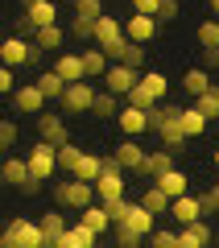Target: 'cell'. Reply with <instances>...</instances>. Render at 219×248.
<instances>
[{"instance_id": "6da1fadb", "label": "cell", "mask_w": 219, "mask_h": 248, "mask_svg": "<svg viewBox=\"0 0 219 248\" xmlns=\"http://www.w3.org/2000/svg\"><path fill=\"white\" fill-rule=\"evenodd\" d=\"M0 248H50V240H46L42 223H33V219H25V215H17L9 228L0 232Z\"/></svg>"}, {"instance_id": "7a4b0ae2", "label": "cell", "mask_w": 219, "mask_h": 248, "mask_svg": "<svg viewBox=\"0 0 219 248\" xmlns=\"http://www.w3.org/2000/svg\"><path fill=\"white\" fill-rule=\"evenodd\" d=\"M54 199H58V207H66V211H83V207H91V203L99 199V190H95V182L70 174V182H58V186H54Z\"/></svg>"}, {"instance_id": "3957f363", "label": "cell", "mask_w": 219, "mask_h": 248, "mask_svg": "<svg viewBox=\"0 0 219 248\" xmlns=\"http://www.w3.org/2000/svg\"><path fill=\"white\" fill-rule=\"evenodd\" d=\"M95 83L91 79H79V83H66V91H62V112L66 116H79V112H91V104H95Z\"/></svg>"}, {"instance_id": "277c9868", "label": "cell", "mask_w": 219, "mask_h": 248, "mask_svg": "<svg viewBox=\"0 0 219 248\" xmlns=\"http://www.w3.org/2000/svg\"><path fill=\"white\" fill-rule=\"evenodd\" d=\"M95 190H99V203H116V199H124V166L116 157H108L104 174L95 178Z\"/></svg>"}, {"instance_id": "5b68a950", "label": "cell", "mask_w": 219, "mask_h": 248, "mask_svg": "<svg viewBox=\"0 0 219 248\" xmlns=\"http://www.w3.org/2000/svg\"><path fill=\"white\" fill-rule=\"evenodd\" d=\"M29 170H33V178H42V182L54 174V170H62V166H58V145L37 137V145L29 149Z\"/></svg>"}, {"instance_id": "8992f818", "label": "cell", "mask_w": 219, "mask_h": 248, "mask_svg": "<svg viewBox=\"0 0 219 248\" xmlns=\"http://www.w3.org/2000/svg\"><path fill=\"white\" fill-rule=\"evenodd\" d=\"M37 137L54 145H66L70 141V128H66V112H37Z\"/></svg>"}, {"instance_id": "52a82bcc", "label": "cell", "mask_w": 219, "mask_h": 248, "mask_svg": "<svg viewBox=\"0 0 219 248\" xmlns=\"http://www.w3.org/2000/svg\"><path fill=\"white\" fill-rule=\"evenodd\" d=\"M137 83H141V71H132L128 62H116V66H108V75H104V87L116 91V95H128Z\"/></svg>"}, {"instance_id": "ba28073f", "label": "cell", "mask_w": 219, "mask_h": 248, "mask_svg": "<svg viewBox=\"0 0 219 248\" xmlns=\"http://www.w3.org/2000/svg\"><path fill=\"white\" fill-rule=\"evenodd\" d=\"M116 124L124 128V137H141V133H149L153 124H149V108H137V104H124L120 116H116Z\"/></svg>"}, {"instance_id": "9c48e42d", "label": "cell", "mask_w": 219, "mask_h": 248, "mask_svg": "<svg viewBox=\"0 0 219 248\" xmlns=\"http://www.w3.org/2000/svg\"><path fill=\"white\" fill-rule=\"evenodd\" d=\"M13 104H17V112L37 116V112H46V91L37 87V79L33 83H21V87L13 91Z\"/></svg>"}, {"instance_id": "30bf717a", "label": "cell", "mask_w": 219, "mask_h": 248, "mask_svg": "<svg viewBox=\"0 0 219 248\" xmlns=\"http://www.w3.org/2000/svg\"><path fill=\"white\" fill-rule=\"evenodd\" d=\"M157 25L161 21L157 17H149V13H132L128 21H124V33H128V42H153V37H157Z\"/></svg>"}, {"instance_id": "8fae6325", "label": "cell", "mask_w": 219, "mask_h": 248, "mask_svg": "<svg viewBox=\"0 0 219 248\" xmlns=\"http://www.w3.org/2000/svg\"><path fill=\"white\" fill-rule=\"evenodd\" d=\"M112 157L120 161L124 170H132V174H141V170H145V157H149V153L141 149V141H137V137H128V141H120V145L112 149Z\"/></svg>"}, {"instance_id": "7c38bea8", "label": "cell", "mask_w": 219, "mask_h": 248, "mask_svg": "<svg viewBox=\"0 0 219 248\" xmlns=\"http://www.w3.org/2000/svg\"><path fill=\"white\" fill-rule=\"evenodd\" d=\"M207 215V207H203V199H194V195H178L174 199V207H170V219L182 228V223H194V219H203Z\"/></svg>"}, {"instance_id": "4fadbf2b", "label": "cell", "mask_w": 219, "mask_h": 248, "mask_svg": "<svg viewBox=\"0 0 219 248\" xmlns=\"http://www.w3.org/2000/svg\"><path fill=\"white\" fill-rule=\"evenodd\" d=\"M0 58H4V66H29L33 42H25V37H4L0 42Z\"/></svg>"}, {"instance_id": "5bb4252c", "label": "cell", "mask_w": 219, "mask_h": 248, "mask_svg": "<svg viewBox=\"0 0 219 248\" xmlns=\"http://www.w3.org/2000/svg\"><path fill=\"white\" fill-rule=\"evenodd\" d=\"M120 42H128V33H124V21H116V17H99L95 21V46H104V50H112V46H120Z\"/></svg>"}, {"instance_id": "9a60e30c", "label": "cell", "mask_w": 219, "mask_h": 248, "mask_svg": "<svg viewBox=\"0 0 219 248\" xmlns=\"http://www.w3.org/2000/svg\"><path fill=\"white\" fill-rule=\"evenodd\" d=\"M95 236H99V232L87 228V223L79 219V223H70V228L54 240V248H91V244H95Z\"/></svg>"}, {"instance_id": "2e32d148", "label": "cell", "mask_w": 219, "mask_h": 248, "mask_svg": "<svg viewBox=\"0 0 219 248\" xmlns=\"http://www.w3.org/2000/svg\"><path fill=\"white\" fill-rule=\"evenodd\" d=\"M54 71H58V75H62L66 83L91 79V75H87V62H83V54H58V62H54Z\"/></svg>"}, {"instance_id": "e0dca14e", "label": "cell", "mask_w": 219, "mask_h": 248, "mask_svg": "<svg viewBox=\"0 0 219 248\" xmlns=\"http://www.w3.org/2000/svg\"><path fill=\"white\" fill-rule=\"evenodd\" d=\"M0 178H4V182L9 186H25L29 178H33V170H29V157H4V166H0Z\"/></svg>"}, {"instance_id": "ac0fdd59", "label": "cell", "mask_w": 219, "mask_h": 248, "mask_svg": "<svg viewBox=\"0 0 219 248\" xmlns=\"http://www.w3.org/2000/svg\"><path fill=\"white\" fill-rule=\"evenodd\" d=\"M178 240H182V248H203V244H211V240H215V232H211L203 219H194V223H182Z\"/></svg>"}, {"instance_id": "d6986e66", "label": "cell", "mask_w": 219, "mask_h": 248, "mask_svg": "<svg viewBox=\"0 0 219 248\" xmlns=\"http://www.w3.org/2000/svg\"><path fill=\"white\" fill-rule=\"evenodd\" d=\"M174 157H178V153L161 145V149H153L149 157H145V170H141V174H145V178H157V174H166V170H174Z\"/></svg>"}, {"instance_id": "ffe728a7", "label": "cell", "mask_w": 219, "mask_h": 248, "mask_svg": "<svg viewBox=\"0 0 219 248\" xmlns=\"http://www.w3.org/2000/svg\"><path fill=\"white\" fill-rule=\"evenodd\" d=\"M25 21H29V29H42V25H54L58 21V9H54V0H37L33 9H25Z\"/></svg>"}, {"instance_id": "44dd1931", "label": "cell", "mask_w": 219, "mask_h": 248, "mask_svg": "<svg viewBox=\"0 0 219 248\" xmlns=\"http://www.w3.org/2000/svg\"><path fill=\"white\" fill-rule=\"evenodd\" d=\"M141 203L149 207V211H157V215H170V207H174V199H170V195L161 190L157 182H149L145 190H141Z\"/></svg>"}, {"instance_id": "7402d4cb", "label": "cell", "mask_w": 219, "mask_h": 248, "mask_svg": "<svg viewBox=\"0 0 219 248\" xmlns=\"http://www.w3.org/2000/svg\"><path fill=\"white\" fill-rule=\"evenodd\" d=\"M153 182H157V186H161V190H166L170 199H178V195H186V186H190V178H186L182 170L174 166V170H166V174H157V178H153Z\"/></svg>"}, {"instance_id": "603a6c76", "label": "cell", "mask_w": 219, "mask_h": 248, "mask_svg": "<svg viewBox=\"0 0 219 248\" xmlns=\"http://www.w3.org/2000/svg\"><path fill=\"white\" fill-rule=\"evenodd\" d=\"M79 219L87 223V228H95L99 236L108 232V223H112V211H108V203H91V207H83L79 211Z\"/></svg>"}, {"instance_id": "cb8c5ba5", "label": "cell", "mask_w": 219, "mask_h": 248, "mask_svg": "<svg viewBox=\"0 0 219 248\" xmlns=\"http://www.w3.org/2000/svg\"><path fill=\"white\" fill-rule=\"evenodd\" d=\"M116 228H120V223H116ZM128 228H137L141 236H149V232L157 228V211H149L145 203H137V207H132V215H128Z\"/></svg>"}, {"instance_id": "d4e9b609", "label": "cell", "mask_w": 219, "mask_h": 248, "mask_svg": "<svg viewBox=\"0 0 219 248\" xmlns=\"http://www.w3.org/2000/svg\"><path fill=\"white\" fill-rule=\"evenodd\" d=\"M207 120H211V116L203 112L199 104H194V108H182V128H186V137H203V133H207Z\"/></svg>"}, {"instance_id": "484cf974", "label": "cell", "mask_w": 219, "mask_h": 248, "mask_svg": "<svg viewBox=\"0 0 219 248\" xmlns=\"http://www.w3.org/2000/svg\"><path fill=\"white\" fill-rule=\"evenodd\" d=\"M108 157H99V153H83V161L75 166V178H87V182H95L99 174H104Z\"/></svg>"}, {"instance_id": "4316f807", "label": "cell", "mask_w": 219, "mask_h": 248, "mask_svg": "<svg viewBox=\"0 0 219 248\" xmlns=\"http://www.w3.org/2000/svg\"><path fill=\"white\" fill-rule=\"evenodd\" d=\"M141 87L149 91L153 99H166V91H170V79L161 71H141Z\"/></svg>"}, {"instance_id": "83f0119b", "label": "cell", "mask_w": 219, "mask_h": 248, "mask_svg": "<svg viewBox=\"0 0 219 248\" xmlns=\"http://www.w3.org/2000/svg\"><path fill=\"white\" fill-rule=\"evenodd\" d=\"M207 87H211V75L203 71V66H194V71L182 75V91H186V95H203Z\"/></svg>"}, {"instance_id": "f1b7e54d", "label": "cell", "mask_w": 219, "mask_h": 248, "mask_svg": "<svg viewBox=\"0 0 219 248\" xmlns=\"http://www.w3.org/2000/svg\"><path fill=\"white\" fill-rule=\"evenodd\" d=\"M37 87L46 91V99H62V91H66V79H62L58 71H42V75H37Z\"/></svg>"}, {"instance_id": "f546056e", "label": "cell", "mask_w": 219, "mask_h": 248, "mask_svg": "<svg viewBox=\"0 0 219 248\" xmlns=\"http://www.w3.org/2000/svg\"><path fill=\"white\" fill-rule=\"evenodd\" d=\"M66 228H70V223H66V215H62V211H46L42 215V232H46V240H50V248H54V240H58Z\"/></svg>"}, {"instance_id": "4dcf8cb0", "label": "cell", "mask_w": 219, "mask_h": 248, "mask_svg": "<svg viewBox=\"0 0 219 248\" xmlns=\"http://www.w3.org/2000/svg\"><path fill=\"white\" fill-rule=\"evenodd\" d=\"M33 42L42 46V50H58V46L66 42V33H62V25L54 21V25H42V29H37V37H33Z\"/></svg>"}, {"instance_id": "1f68e13d", "label": "cell", "mask_w": 219, "mask_h": 248, "mask_svg": "<svg viewBox=\"0 0 219 248\" xmlns=\"http://www.w3.org/2000/svg\"><path fill=\"white\" fill-rule=\"evenodd\" d=\"M91 116H120V95L116 91H99L95 104H91Z\"/></svg>"}, {"instance_id": "d6a6232c", "label": "cell", "mask_w": 219, "mask_h": 248, "mask_svg": "<svg viewBox=\"0 0 219 248\" xmlns=\"http://www.w3.org/2000/svg\"><path fill=\"white\" fill-rule=\"evenodd\" d=\"M83 161V149L75 141H66V145H58V166L66 170V174H75V166Z\"/></svg>"}, {"instance_id": "836d02e7", "label": "cell", "mask_w": 219, "mask_h": 248, "mask_svg": "<svg viewBox=\"0 0 219 248\" xmlns=\"http://www.w3.org/2000/svg\"><path fill=\"white\" fill-rule=\"evenodd\" d=\"M83 62H87L91 79H104V75H108V54L104 50H83Z\"/></svg>"}, {"instance_id": "e575fe53", "label": "cell", "mask_w": 219, "mask_h": 248, "mask_svg": "<svg viewBox=\"0 0 219 248\" xmlns=\"http://www.w3.org/2000/svg\"><path fill=\"white\" fill-rule=\"evenodd\" d=\"M194 104H199L203 112H207L211 120H215V116H219V83H211V87L203 91V95H194Z\"/></svg>"}, {"instance_id": "d590c367", "label": "cell", "mask_w": 219, "mask_h": 248, "mask_svg": "<svg viewBox=\"0 0 219 248\" xmlns=\"http://www.w3.org/2000/svg\"><path fill=\"white\" fill-rule=\"evenodd\" d=\"M145 240H149V236H141V232L128 228V223H120V228H116V244H120V248H141Z\"/></svg>"}, {"instance_id": "8d00e7d4", "label": "cell", "mask_w": 219, "mask_h": 248, "mask_svg": "<svg viewBox=\"0 0 219 248\" xmlns=\"http://www.w3.org/2000/svg\"><path fill=\"white\" fill-rule=\"evenodd\" d=\"M70 4H75V17H87V21L104 17V0H70Z\"/></svg>"}, {"instance_id": "74e56055", "label": "cell", "mask_w": 219, "mask_h": 248, "mask_svg": "<svg viewBox=\"0 0 219 248\" xmlns=\"http://www.w3.org/2000/svg\"><path fill=\"white\" fill-rule=\"evenodd\" d=\"M149 244L153 248H182V240H178V232H170V228H153L149 232Z\"/></svg>"}, {"instance_id": "f35d334b", "label": "cell", "mask_w": 219, "mask_h": 248, "mask_svg": "<svg viewBox=\"0 0 219 248\" xmlns=\"http://www.w3.org/2000/svg\"><path fill=\"white\" fill-rule=\"evenodd\" d=\"M194 37H199L203 50H207V46H219V21H203V25L194 29Z\"/></svg>"}, {"instance_id": "ab89813d", "label": "cell", "mask_w": 219, "mask_h": 248, "mask_svg": "<svg viewBox=\"0 0 219 248\" xmlns=\"http://www.w3.org/2000/svg\"><path fill=\"white\" fill-rule=\"evenodd\" d=\"M132 207H137V203H128V199H116V203H108V211H112V228H116V223H128Z\"/></svg>"}, {"instance_id": "60d3db41", "label": "cell", "mask_w": 219, "mask_h": 248, "mask_svg": "<svg viewBox=\"0 0 219 248\" xmlns=\"http://www.w3.org/2000/svg\"><path fill=\"white\" fill-rule=\"evenodd\" d=\"M70 33L79 37V42H95V21H87V17H75V25H70Z\"/></svg>"}, {"instance_id": "b9f144b4", "label": "cell", "mask_w": 219, "mask_h": 248, "mask_svg": "<svg viewBox=\"0 0 219 248\" xmlns=\"http://www.w3.org/2000/svg\"><path fill=\"white\" fill-rule=\"evenodd\" d=\"M120 62H128L132 71H141V66H145V50H141V42H128L124 46V58Z\"/></svg>"}, {"instance_id": "7bdbcfd3", "label": "cell", "mask_w": 219, "mask_h": 248, "mask_svg": "<svg viewBox=\"0 0 219 248\" xmlns=\"http://www.w3.org/2000/svg\"><path fill=\"white\" fill-rule=\"evenodd\" d=\"M124 99H128V104H137V108H153V104H157V99H153V95H149L145 87H141V83H137V87H132V91H128Z\"/></svg>"}, {"instance_id": "ee69618b", "label": "cell", "mask_w": 219, "mask_h": 248, "mask_svg": "<svg viewBox=\"0 0 219 248\" xmlns=\"http://www.w3.org/2000/svg\"><path fill=\"white\" fill-rule=\"evenodd\" d=\"M17 124H13V120H4V124H0V145H4V149H13V145H17Z\"/></svg>"}, {"instance_id": "f6af8a7d", "label": "cell", "mask_w": 219, "mask_h": 248, "mask_svg": "<svg viewBox=\"0 0 219 248\" xmlns=\"http://www.w3.org/2000/svg\"><path fill=\"white\" fill-rule=\"evenodd\" d=\"M17 91V79H13V66H4L0 71V95H13Z\"/></svg>"}, {"instance_id": "bcb514c9", "label": "cell", "mask_w": 219, "mask_h": 248, "mask_svg": "<svg viewBox=\"0 0 219 248\" xmlns=\"http://www.w3.org/2000/svg\"><path fill=\"white\" fill-rule=\"evenodd\" d=\"M161 0H132V13H149V17H157Z\"/></svg>"}, {"instance_id": "7dc6e473", "label": "cell", "mask_w": 219, "mask_h": 248, "mask_svg": "<svg viewBox=\"0 0 219 248\" xmlns=\"http://www.w3.org/2000/svg\"><path fill=\"white\" fill-rule=\"evenodd\" d=\"M178 17V0H161V9H157V21H174Z\"/></svg>"}, {"instance_id": "c3c4849f", "label": "cell", "mask_w": 219, "mask_h": 248, "mask_svg": "<svg viewBox=\"0 0 219 248\" xmlns=\"http://www.w3.org/2000/svg\"><path fill=\"white\" fill-rule=\"evenodd\" d=\"M203 207H207V211H219V186H211L207 195H203Z\"/></svg>"}, {"instance_id": "681fc988", "label": "cell", "mask_w": 219, "mask_h": 248, "mask_svg": "<svg viewBox=\"0 0 219 248\" xmlns=\"http://www.w3.org/2000/svg\"><path fill=\"white\" fill-rule=\"evenodd\" d=\"M33 4H37V0H21V9H33Z\"/></svg>"}, {"instance_id": "f907efd6", "label": "cell", "mask_w": 219, "mask_h": 248, "mask_svg": "<svg viewBox=\"0 0 219 248\" xmlns=\"http://www.w3.org/2000/svg\"><path fill=\"white\" fill-rule=\"evenodd\" d=\"M211 161H215V170H219V149H215V157H211Z\"/></svg>"}, {"instance_id": "816d5d0a", "label": "cell", "mask_w": 219, "mask_h": 248, "mask_svg": "<svg viewBox=\"0 0 219 248\" xmlns=\"http://www.w3.org/2000/svg\"><path fill=\"white\" fill-rule=\"evenodd\" d=\"M211 9H215V13H219V0H211Z\"/></svg>"}, {"instance_id": "f5cc1de1", "label": "cell", "mask_w": 219, "mask_h": 248, "mask_svg": "<svg viewBox=\"0 0 219 248\" xmlns=\"http://www.w3.org/2000/svg\"><path fill=\"white\" fill-rule=\"evenodd\" d=\"M215 244H219V232H215Z\"/></svg>"}, {"instance_id": "db71d44e", "label": "cell", "mask_w": 219, "mask_h": 248, "mask_svg": "<svg viewBox=\"0 0 219 248\" xmlns=\"http://www.w3.org/2000/svg\"><path fill=\"white\" fill-rule=\"evenodd\" d=\"M215 186H219V182H215Z\"/></svg>"}]
</instances>
